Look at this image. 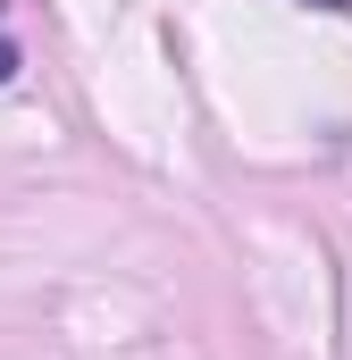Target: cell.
Returning <instances> with one entry per match:
<instances>
[{"instance_id":"cell-1","label":"cell","mask_w":352,"mask_h":360,"mask_svg":"<svg viewBox=\"0 0 352 360\" xmlns=\"http://www.w3.org/2000/svg\"><path fill=\"white\" fill-rule=\"evenodd\" d=\"M8 68H17V51H8V42H0V76H8Z\"/></svg>"},{"instance_id":"cell-2","label":"cell","mask_w":352,"mask_h":360,"mask_svg":"<svg viewBox=\"0 0 352 360\" xmlns=\"http://www.w3.org/2000/svg\"><path fill=\"white\" fill-rule=\"evenodd\" d=\"M319 8H344V0H319Z\"/></svg>"}]
</instances>
